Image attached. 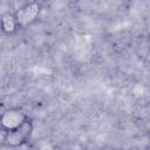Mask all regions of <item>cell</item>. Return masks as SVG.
Here are the masks:
<instances>
[{
    "mask_svg": "<svg viewBox=\"0 0 150 150\" xmlns=\"http://www.w3.org/2000/svg\"><path fill=\"white\" fill-rule=\"evenodd\" d=\"M28 120L27 115L20 109H8L1 115V124L6 130H12L19 128Z\"/></svg>",
    "mask_w": 150,
    "mask_h": 150,
    "instance_id": "2",
    "label": "cell"
},
{
    "mask_svg": "<svg viewBox=\"0 0 150 150\" xmlns=\"http://www.w3.org/2000/svg\"><path fill=\"white\" fill-rule=\"evenodd\" d=\"M30 132H32V122L27 120L19 128L7 130L5 141L9 146H21L27 142Z\"/></svg>",
    "mask_w": 150,
    "mask_h": 150,
    "instance_id": "1",
    "label": "cell"
},
{
    "mask_svg": "<svg viewBox=\"0 0 150 150\" xmlns=\"http://www.w3.org/2000/svg\"><path fill=\"white\" fill-rule=\"evenodd\" d=\"M146 150H150V146H149V148H148V149H146Z\"/></svg>",
    "mask_w": 150,
    "mask_h": 150,
    "instance_id": "5",
    "label": "cell"
},
{
    "mask_svg": "<svg viewBox=\"0 0 150 150\" xmlns=\"http://www.w3.org/2000/svg\"><path fill=\"white\" fill-rule=\"evenodd\" d=\"M18 21L15 19V15H11V14H7L2 18V29L5 32H13L16 27H18Z\"/></svg>",
    "mask_w": 150,
    "mask_h": 150,
    "instance_id": "4",
    "label": "cell"
},
{
    "mask_svg": "<svg viewBox=\"0 0 150 150\" xmlns=\"http://www.w3.org/2000/svg\"><path fill=\"white\" fill-rule=\"evenodd\" d=\"M39 9H40V7L35 2L26 4L25 6H22L15 14L18 25H27V23L32 22L35 19V16L38 15Z\"/></svg>",
    "mask_w": 150,
    "mask_h": 150,
    "instance_id": "3",
    "label": "cell"
}]
</instances>
